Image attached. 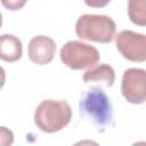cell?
Segmentation results:
<instances>
[{"label": "cell", "instance_id": "1", "mask_svg": "<svg viewBox=\"0 0 146 146\" xmlns=\"http://www.w3.org/2000/svg\"><path fill=\"white\" fill-rule=\"evenodd\" d=\"M72 119V110L67 102L44 99L34 112V123L43 132L54 133L66 127Z\"/></svg>", "mask_w": 146, "mask_h": 146}, {"label": "cell", "instance_id": "2", "mask_svg": "<svg viewBox=\"0 0 146 146\" xmlns=\"http://www.w3.org/2000/svg\"><path fill=\"white\" fill-rule=\"evenodd\" d=\"M115 22L105 15L84 14L75 24V33L82 40L108 43L115 35Z\"/></svg>", "mask_w": 146, "mask_h": 146}, {"label": "cell", "instance_id": "3", "mask_svg": "<svg viewBox=\"0 0 146 146\" xmlns=\"http://www.w3.org/2000/svg\"><path fill=\"white\" fill-rule=\"evenodd\" d=\"M80 112L90 117L99 128H104L112 120V105L106 94L100 88L88 90L81 102Z\"/></svg>", "mask_w": 146, "mask_h": 146}, {"label": "cell", "instance_id": "4", "mask_svg": "<svg viewBox=\"0 0 146 146\" xmlns=\"http://www.w3.org/2000/svg\"><path fill=\"white\" fill-rule=\"evenodd\" d=\"M60 60L71 70H83L95 66L99 60V51L81 41H67L59 51Z\"/></svg>", "mask_w": 146, "mask_h": 146}, {"label": "cell", "instance_id": "5", "mask_svg": "<svg viewBox=\"0 0 146 146\" xmlns=\"http://www.w3.org/2000/svg\"><path fill=\"white\" fill-rule=\"evenodd\" d=\"M115 44L120 54L130 62L146 60V35L123 30L115 35Z\"/></svg>", "mask_w": 146, "mask_h": 146}, {"label": "cell", "instance_id": "6", "mask_svg": "<svg viewBox=\"0 0 146 146\" xmlns=\"http://www.w3.org/2000/svg\"><path fill=\"white\" fill-rule=\"evenodd\" d=\"M121 91L123 97L131 104L146 102V70L127 68L122 75Z\"/></svg>", "mask_w": 146, "mask_h": 146}, {"label": "cell", "instance_id": "7", "mask_svg": "<svg viewBox=\"0 0 146 146\" xmlns=\"http://www.w3.org/2000/svg\"><path fill=\"white\" fill-rule=\"evenodd\" d=\"M56 52L55 41L47 35H36L29 42V58L38 64L46 65L49 64Z\"/></svg>", "mask_w": 146, "mask_h": 146}, {"label": "cell", "instance_id": "8", "mask_svg": "<svg viewBox=\"0 0 146 146\" xmlns=\"http://www.w3.org/2000/svg\"><path fill=\"white\" fill-rule=\"evenodd\" d=\"M23 54L22 41L14 34H2L0 36V57L2 60L14 63L21 59Z\"/></svg>", "mask_w": 146, "mask_h": 146}, {"label": "cell", "instance_id": "9", "mask_svg": "<svg viewBox=\"0 0 146 146\" xmlns=\"http://www.w3.org/2000/svg\"><path fill=\"white\" fill-rule=\"evenodd\" d=\"M82 80L84 82H92V81L104 82L106 87H112L115 81V72L111 65L99 64L86 71L83 73Z\"/></svg>", "mask_w": 146, "mask_h": 146}, {"label": "cell", "instance_id": "10", "mask_svg": "<svg viewBox=\"0 0 146 146\" xmlns=\"http://www.w3.org/2000/svg\"><path fill=\"white\" fill-rule=\"evenodd\" d=\"M128 16L138 26H146V0H128Z\"/></svg>", "mask_w": 146, "mask_h": 146}, {"label": "cell", "instance_id": "11", "mask_svg": "<svg viewBox=\"0 0 146 146\" xmlns=\"http://www.w3.org/2000/svg\"><path fill=\"white\" fill-rule=\"evenodd\" d=\"M26 1L27 0H1V3L6 9L15 11V10L22 9L25 6Z\"/></svg>", "mask_w": 146, "mask_h": 146}, {"label": "cell", "instance_id": "12", "mask_svg": "<svg viewBox=\"0 0 146 146\" xmlns=\"http://www.w3.org/2000/svg\"><path fill=\"white\" fill-rule=\"evenodd\" d=\"M13 140H14L13 132L10 130H8L6 127H1V130H0V144L3 145V146L11 145Z\"/></svg>", "mask_w": 146, "mask_h": 146}, {"label": "cell", "instance_id": "13", "mask_svg": "<svg viewBox=\"0 0 146 146\" xmlns=\"http://www.w3.org/2000/svg\"><path fill=\"white\" fill-rule=\"evenodd\" d=\"M84 3L92 8H102L110 3L111 0H83Z\"/></svg>", "mask_w": 146, "mask_h": 146}]
</instances>
